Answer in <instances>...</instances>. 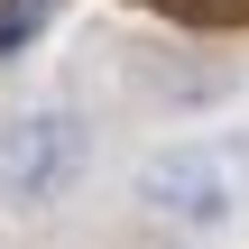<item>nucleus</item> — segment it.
Here are the masks:
<instances>
[{"label": "nucleus", "instance_id": "f257e3e1", "mask_svg": "<svg viewBox=\"0 0 249 249\" xmlns=\"http://www.w3.org/2000/svg\"><path fill=\"white\" fill-rule=\"evenodd\" d=\"M92 166V120L83 111H18L0 129V194L9 203H55Z\"/></svg>", "mask_w": 249, "mask_h": 249}, {"label": "nucleus", "instance_id": "7ed1b4c3", "mask_svg": "<svg viewBox=\"0 0 249 249\" xmlns=\"http://www.w3.org/2000/svg\"><path fill=\"white\" fill-rule=\"evenodd\" d=\"M55 9H65V0H0V65H9V55H28V46L55 28Z\"/></svg>", "mask_w": 249, "mask_h": 249}, {"label": "nucleus", "instance_id": "f03ea898", "mask_svg": "<svg viewBox=\"0 0 249 249\" xmlns=\"http://www.w3.org/2000/svg\"><path fill=\"white\" fill-rule=\"evenodd\" d=\"M249 194V166L240 148H166L148 176H139V203L148 213H166V222H185V231H213V222H231Z\"/></svg>", "mask_w": 249, "mask_h": 249}]
</instances>
